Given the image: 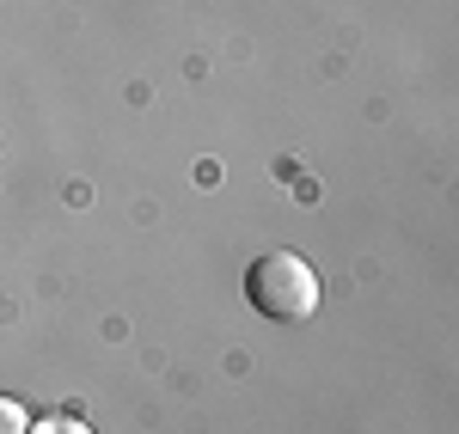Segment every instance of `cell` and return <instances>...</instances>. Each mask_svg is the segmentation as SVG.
Instances as JSON below:
<instances>
[{"label": "cell", "instance_id": "6da1fadb", "mask_svg": "<svg viewBox=\"0 0 459 434\" xmlns=\"http://www.w3.org/2000/svg\"><path fill=\"white\" fill-rule=\"evenodd\" d=\"M246 300L264 312V319H276V325H300V319H313V312H318L325 288H318V269L307 263V257L264 251L246 269Z\"/></svg>", "mask_w": 459, "mask_h": 434}, {"label": "cell", "instance_id": "7a4b0ae2", "mask_svg": "<svg viewBox=\"0 0 459 434\" xmlns=\"http://www.w3.org/2000/svg\"><path fill=\"white\" fill-rule=\"evenodd\" d=\"M0 434H31V410L19 398H0Z\"/></svg>", "mask_w": 459, "mask_h": 434}, {"label": "cell", "instance_id": "3957f363", "mask_svg": "<svg viewBox=\"0 0 459 434\" xmlns=\"http://www.w3.org/2000/svg\"><path fill=\"white\" fill-rule=\"evenodd\" d=\"M31 434H92V429H86L80 416H43V422L31 416Z\"/></svg>", "mask_w": 459, "mask_h": 434}]
</instances>
